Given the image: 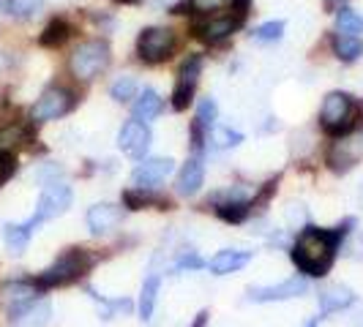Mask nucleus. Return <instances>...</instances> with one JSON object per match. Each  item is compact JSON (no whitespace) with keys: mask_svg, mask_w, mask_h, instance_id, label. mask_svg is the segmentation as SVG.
I'll list each match as a JSON object with an SVG mask.
<instances>
[{"mask_svg":"<svg viewBox=\"0 0 363 327\" xmlns=\"http://www.w3.org/2000/svg\"><path fill=\"white\" fill-rule=\"evenodd\" d=\"M347 229H314V226H306L295 246H292V262L295 268L303 272V275H311V278H320L330 270L333 259H336V248L339 243L345 240Z\"/></svg>","mask_w":363,"mask_h":327,"instance_id":"f257e3e1","label":"nucleus"},{"mask_svg":"<svg viewBox=\"0 0 363 327\" xmlns=\"http://www.w3.org/2000/svg\"><path fill=\"white\" fill-rule=\"evenodd\" d=\"M93 265V256L85 248H69L55 259V265H50L47 270L36 278L38 289H52V287H63L77 281L82 272H88Z\"/></svg>","mask_w":363,"mask_h":327,"instance_id":"f03ea898","label":"nucleus"},{"mask_svg":"<svg viewBox=\"0 0 363 327\" xmlns=\"http://www.w3.org/2000/svg\"><path fill=\"white\" fill-rule=\"evenodd\" d=\"M355 117H358V104L352 101V96H347L342 91L328 93L323 107H320V123L328 134H333V137L347 134L355 126Z\"/></svg>","mask_w":363,"mask_h":327,"instance_id":"7ed1b4c3","label":"nucleus"},{"mask_svg":"<svg viewBox=\"0 0 363 327\" xmlns=\"http://www.w3.org/2000/svg\"><path fill=\"white\" fill-rule=\"evenodd\" d=\"M109 63V47L104 41H85L79 44L72 52V60H69V69L77 79L88 82L93 79L99 71H104Z\"/></svg>","mask_w":363,"mask_h":327,"instance_id":"20e7f679","label":"nucleus"},{"mask_svg":"<svg viewBox=\"0 0 363 327\" xmlns=\"http://www.w3.org/2000/svg\"><path fill=\"white\" fill-rule=\"evenodd\" d=\"M72 188L66 185V183H47V188L41 191V197H38V205H36V216L30 218V226H38V224H44V221H52V218L63 216L69 207H72Z\"/></svg>","mask_w":363,"mask_h":327,"instance_id":"39448f33","label":"nucleus"},{"mask_svg":"<svg viewBox=\"0 0 363 327\" xmlns=\"http://www.w3.org/2000/svg\"><path fill=\"white\" fill-rule=\"evenodd\" d=\"M172 47H175V33L167 28H147L137 38V52L145 63H159L169 57Z\"/></svg>","mask_w":363,"mask_h":327,"instance_id":"423d86ee","label":"nucleus"},{"mask_svg":"<svg viewBox=\"0 0 363 327\" xmlns=\"http://www.w3.org/2000/svg\"><path fill=\"white\" fill-rule=\"evenodd\" d=\"M72 107H74L72 93L63 91V88H50V91H44L36 98L30 117H33L36 123H47V120H57V117H63Z\"/></svg>","mask_w":363,"mask_h":327,"instance_id":"0eeeda50","label":"nucleus"},{"mask_svg":"<svg viewBox=\"0 0 363 327\" xmlns=\"http://www.w3.org/2000/svg\"><path fill=\"white\" fill-rule=\"evenodd\" d=\"M200 71H202V57L200 54H191L189 60H183L181 71H178V79H175V91H172V107L175 109H186L191 96H194V88L200 82Z\"/></svg>","mask_w":363,"mask_h":327,"instance_id":"6e6552de","label":"nucleus"},{"mask_svg":"<svg viewBox=\"0 0 363 327\" xmlns=\"http://www.w3.org/2000/svg\"><path fill=\"white\" fill-rule=\"evenodd\" d=\"M309 284L306 278H287L281 284H273V287H252L249 289V300L255 303H281V300H292V297H301L306 294Z\"/></svg>","mask_w":363,"mask_h":327,"instance_id":"1a4fd4ad","label":"nucleus"},{"mask_svg":"<svg viewBox=\"0 0 363 327\" xmlns=\"http://www.w3.org/2000/svg\"><path fill=\"white\" fill-rule=\"evenodd\" d=\"M118 147L126 153L128 159H145L147 147H150V128L143 120L123 123L121 134H118Z\"/></svg>","mask_w":363,"mask_h":327,"instance_id":"9d476101","label":"nucleus"},{"mask_svg":"<svg viewBox=\"0 0 363 327\" xmlns=\"http://www.w3.org/2000/svg\"><path fill=\"white\" fill-rule=\"evenodd\" d=\"M172 166H175L172 159H162V156H159V159H145V161L134 169L131 183H134L137 188H153V185H159L162 180L169 178Z\"/></svg>","mask_w":363,"mask_h":327,"instance_id":"9b49d317","label":"nucleus"},{"mask_svg":"<svg viewBox=\"0 0 363 327\" xmlns=\"http://www.w3.org/2000/svg\"><path fill=\"white\" fill-rule=\"evenodd\" d=\"M36 297H38L36 281H33V284H28V281H11V284H6V287L0 289V306L14 316L17 311H22L25 306H30Z\"/></svg>","mask_w":363,"mask_h":327,"instance_id":"f8f14e48","label":"nucleus"},{"mask_svg":"<svg viewBox=\"0 0 363 327\" xmlns=\"http://www.w3.org/2000/svg\"><path fill=\"white\" fill-rule=\"evenodd\" d=\"M240 22H243V17H230V14H221L218 17V14H213V17L205 19V22H197L194 25V33H197V38L208 41V44H216V41L230 36Z\"/></svg>","mask_w":363,"mask_h":327,"instance_id":"ddd939ff","label":"nucleus"},{"mask_svg":"<svg viewBox=\"0 0 363 327\" xmlns=\"http://www.w3.org/2000/svg\"><path fill=\"white\" fill-rule=\"evenodd\" d=\"M123 218V207L112 205V202H99L88 210V226L93 235H107L112 232Z\"/></svg>","mask_w":363,"mask_h":327,"instance_id":"4468645a","label":"nucleus"},{"mask_svg":"<svg viewBox=\"0 0 363 327\" xmlns=\"http://www.w3.org/2000/svg\"><path fill=\"white\" fill-rule=\"evenodd\" d=\"M252 254L249 251H240V248H221L213 259H211V272L213 275H230V272H238L240 268L249 265Z\"/></svg>","mask_w":363,"mask_h":327,"instance_id":"2eb2a0df","label":"nucleus"},{"mask_svg":"<svg viewBox=\"0 0 363 327\" xmlns=\"http://www.w3.org/2000/svg\"><path fill=\"white\" fill-rule=\"evenodd\" d=\"M355 303V294L345 284H328L325 289L320 292V311L323 314H336L342 309H350Z\"/></svg>","mask_w":363,"mask_h":327,"instance_id":"dca6fc26","label":"nucleus"},{"mask_svg":"<svg viewBox=\"0 0 363 327\" xmlns=\"http://www.w3.org/2000/svg\"><path fill=\"white\" fill-rule=\"evenodd\" d=\"M205 183V166L200 159H189L183 164L181 175H178V194L183 197H191L200 191V185Z\"/></svg>","mask_w":363,"mask_h":327,"instance_id":"f3484780","label":"nucleus"},{"mask_svg":"<svg viewBox=\"0 0 363 327\" xmlns=\"http://www.w3.org/2000/svg\"><path fill=\"white\" fill-rule=\"evenodd\" d=\"M19 327H44L52 319V306L47 300H33L30 306H25L11 316Z\"/></svg>","mask_w":363,"mask_h":327,"instance_id":"a211bd4d","label":"nucleus"},{"mask_svg":"<svg viewBox=\"0 0 363 327\" xmlns=\"http://www.w3.org/2000/svg\"><path fill=\"white\" fill-rule=\"evenodd\" d=\"M159 292H162V278L153 272V275H147V278H145L143 292H140V316H143V322H150V319H153V311H156Z\"/></svg>","mask_w":363,"mask_h":327,"instance_id":"6ab92c4d","label":"nucleus"},{"mask_svg":"<svg viewBox=\"0 0 363 327\" xmlns=\"http://www.w3.org/2000/svg\"><path fill=\"white\" fill-rule=\"evenodd\" d=\"M164 109V101L162 96L156 91H145L140 98H137V104H134V120H143V123H147V120H153V117H159Z\"/></svg>","mask_w":363,"mask_h":327,"instance_id":"aec40b11","label":"nucleus"},{"mask_svg":"<svg viewBox=\"0 0 363 327\" xmlns=\"http://www.w3.org/2000/svg\"><path fill=\"white\" fill-rule=\"evenodd\" d=\"M358 156H361V150H358V147H352L350 142H339V145L330 150L328 164H330L336 172H347L352 164H358Z\"/></svg>","mask_w":363,"mask_h":327,"instance_id":"412c9836","label":"nucleus"},{"mask_svg":"<svg viewBox=\"0 0 363 327\" xmlns=\"http://www.w3.org/2000/svg\"><path fill=\"white\" fill-rule=\"evenodd\" d=\"M333 52H336L339 60L352 63V60H358L363 54V41L358 36H342V33H336V38H333Z\"/></svg>","mask_w":363,"mask_h":327,"instance_id":"4be33fe9","label":"nucleus"},{"mask_svg":"<svg viewBox=\"0 0 363 327\" xmlns=\"http://www.w3.org/2000/svg\"><path fill=\"white\" fill-rule=\"evenodd\" d=\"M336 33H342V36H358V33H363V14L342 6L336 11Z\"/></svg>","mask_w":363,"mask_h":327,"instance_id":"5701e85b","label":"nucleus"},{"mask_svg":"<svg viewBox=\"0 0 363 327\" xmlns=\"http://www.w3.org/2000/svg\"><path fill=\"white\" fill-rule=\"evenodd\" d=\"M30 235H33V226L30 224H9L6 229H3V240H6V246L19 254L28 243H30Z\"/></svg>","mask_w":363,"mask_h":327,"instance_id":"b1692460","label":"nucleus"},{"mask_svg":"<svg viewBox=\"0 0 363 327\" xmlns=\"http://www.w3.org/2000/svg\"><path fill=\"white\" fill-rule=\"evenodd\" d=\"M216 213L224 218L227 224H240L243 218L252 213V205L243 200H227V202H218Z\"/></svg>","mask_w":363,"mask_h":327,"instance_id":"393cba45","label":"nucleus"},{"mask_svg":"<svg viewBox=\"0 0 363 327\" xmlns=\"http://www.w3.org/2000/svg\"><path fill=\"white\" fill-rule=\"evenodd\" d=\"M72 36V28H69V22L66 19H52L50 25H47V30L41 33V47H60L66 38Z\"/></svg>","mask_w":363,"mask_h":327,"instance_id":"a878e982","label":"nucleus"},{"mask_svg":"<svg viewBox=\"0 0 363 327\" xmlns=\"http://www.w3.org/2000/svg\"><path fill=\"white\" fill-rule=\"evenodd\" d=\"M208 142L216 147V150H227V147H235L243 142V137L233 131V128H221V126H213L208 131Z\"/></svg>","mask_w":363,"mask_h":327,"instance_id":"bb28decb","label":"nucleus"},{"mask_svg":"<svg viewBox=\"0 0 363 327\" xmlns=\"http://www.w3.org/2000/svg\"><path fill=\"white\" fill-rule=\"evenodd\" d=\"M183 8L194 11V14H218L224 8H235V0H186Z\"/></svg>","mask_w":363,"mask_h":327,"instance_id":"cd10ccee","label":"nucleus"},{"mask_svg":"<svg viewBox=\"0 0 363 327\" xmlns=\"http://www.w3.org/2000/svg\"><path fill=\"white\" fill-rule=\"evenodd\" d=\"M109 96H112L115 101H121V104H123V101H131V98L137 96V82H134L131 76H121V79L109 88Z\"/></svg>","mask_w":363,"mask_h":327,"instance_id":"c85d7f7f","label":"nucleus"},{"mask_svg":"<svg viewBox=\"0 0 363 327\" xmlns=\"http://www.w3.org/2000/svg\"><path fill=\"white\" fill-rule=\"evenodd\" d=\"M281 33H284V22H265V25H259L255 30V41H259V44H273V41H279L281 38Z\"/></svg>","mask_w":363,"mask_h":327,"instance_id":"c756f323","label":"nucleus"},{"mask_svg":"<svg viewBox=\"0 0 363 327\" xmlns=\"http://www.w3.org/2000/svg\"><path fill=\"white\" fill-rule=\"evenodd\" d=\"M6 3H9V11L22 19L38 14V8L44 6V0H6Z\"/></svg>","mask_w":363,"mask_h":327,"instance_id":"7c9ffc66","label":"nucleus"},{"mask_svg":"<svg viewBox=\"0 0 363 327\" xmlns=\"http://www.w3.org/2000/svg\"><path fill=\"white\" fill-rule=\"evenodd\" d=\"M284 221H287V226H292V229L306 226V221H309L306 207H303L301 202H290V205H287V210H284Z\"/></svg>","mask_w":363,"mask_h":327,"instance_id":"2f4dec72","label":"nucleus"},{"mask_svg":"<svg viewBox=\"0 0 363 327\" xmlns=\"http://www.w3.org/2000/svg\"><path fill=\"white\" fill-rule=\"evenodd\" d=\"M25 139V131L19 126H9L6 131H0V150H9L11 153V147L19 145Z\"/></svg>","mask_w":363,"mask_h":327,"instance_id":"473e14b6","label":"nucleus"},{"mask_svg":"<svg viewBox=\"0 0 363 327\" xmlns=\"http://www.w3.org/2000/svg\"><path fill=\"white\" fill-rule=\"evenodd\" d=\"M14 169H17V161H14V153H9V150H0V185L9 180L11 175H14Z\"/></svg>","mask_w":363,"mask_h":327,"instance_id":"72a5a7b5","label":"nucleus"},{"mask_svg":"<svg viewBox=\"0 0 363 327\" xmlns=\"http://www.w3.org/2000/svg\"><path fill=\"white\" fill-rule=\"evenodd\" d=\"M202 268V259L194 251H183L181 259L175 262V270L183 272V270H200Z\"/></svg>","mask_w":363,"mask_h":327,"instance_id":"f704fd0d","label":"nucleus"},{"mask_svg":"<svg viewBox=\"0 0 363 327\" xmlns=\"http://www.w3.org/2000/svg\"><path fill=\"white\" fill-rule=\"evenodd\" d=\"M342 6H347V0H325V8H328V11H339Z\"/></svg>","mask_w":363,"mask_h":327,"instance_id":"c9c22d12","label":"nucleus"},{"mask_svg":"<svg viewBox=\"0 0 363 327\" xmlns=\"http://www.w3.org/2000/svg\"><path fill=\"white\" fill-rule=\"evenodd\" d=\"M205 322H208V314L202 311V314H197V319H194V325L191 327H205Z\"/></svg>","mask_w":363,"mask_h":327,"instance_id":"e433bc0d","label":"nucleus"},{"mask_svg":"<svg viewBox=\"0 0 363 327\" xmlns=\"http://www.w3.org/2000/svg\"><path fill=\"white\" fill-rule=\"evenodd\" d=\"M306 327H320V322H317V319H311V322H306Z\"/></svg>","mask_w":363,"mask_h":327,"instance_id":"4c0bfd02","label":"nucleus"},{"mask_svg":"<svg viewBox=\"0 0 363 327\" xmlns=\"http://www.w3.org/2000/svg\"><path fill=\"white\" fill-rule=\"evenodd\" d=\"M6 8H9V3H6V0H0V11H6Z\"/></svg>","mask_w":363,"mask_h":327,"instance_id":"58836bf2","label":"nucleus"},{"mask_svg":"<svg viewBox=\"0 0 363 327\" xmlns=\"http://www.w3.org/2000/svg\"><path fill=\"white\" fill-rule=\"evenodd\" d=\"M118 3H140V0H118Z\"/></svg>","mask_w":363,"mask_h":327,"instance_id":"ea45409f","label":"nucleus"}]
</instances>
